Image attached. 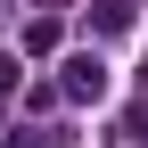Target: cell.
<instances>
[{
    "mask_svg": "<svg viewBox=\"0 0 148 148\" xmlns=\"http://www.w3.org/2000/svg\"><path fill=\"white\" fill-rule=\"evenodd\" d=\"M58 90H66L74 107H99V99H107V66L90 58V49H74V58L58 66Z\"/></svg>",
    "mask_w": 148,
    "mask_h": 148,
    "instance_id": "cell-1",
    "label": "cell"
},
{
    "mask_svg": "<svg viewBox=\"0 0 148 148\" xmlns=\"http://www.w3.org/2000/svg\"><path fill=\"white\" fill-rule=\"evenodd\" d=\"M25 49L49 58V49H58V16H33V25H25Z\"/></svg>",
    "mask_w": 148,
    "mask_h": 148,
    "instance_id": "cell-2",
    "label": "cell"
},
{
    "mask_svg": "<svg viewBox=\"0 0 148 148\" xmlns=\"http://www.w3.org/2000/svg\"><path fill=\"white\" fill-rule=\"evenodd\" d=\"M90 25H99V33H123V25H132V0H99Z\"/></svg>",
    "mask_w": 148,
    "mask_h": 148,
    "instance_id": "cell-3",
    "label": "cell"
},
{
    "mask_svg": "<svg viewBox=\"0 0 148 148\" xmlns=\"http://www.w3.org/2000/svg\"><path fill=\"white\" fill-rule=\"evenodd\" d=\"M8 148H41V132H8Z\"/></svg>",
    "mask_w": 148,
    "mask_h": 148,
    "instance_id": "cell-4",
    "label": "cell"
}]
</instances>
